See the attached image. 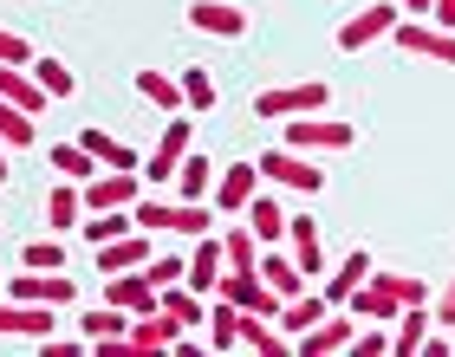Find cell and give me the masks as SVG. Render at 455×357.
<instances>
[{"label": "cell", "instance_id": "cell-1", "mask_svg": "<svg viewBox=\"0 0 455 357\" xmlns=\"http://www.w3.org/2000/svg\"><path fill=\"white\" fill-rule=\"evenodd\" d=\"M260 176L293 188V195H325V163H306V150H293V143H286V150H267Z\"/></svg>", "mask_w": 455, "mask_h": 357}, {"label": "cell", "instance_id": "cell-2", "mask_svg": "<svg viewBox=\"0 0 455 357\" xmlns=\"http://www.w3.org/2000/svg\"><path fill=\"white\" fill-rule=\"evenodd\" d=\"M332 104V85L325 78H299V85H267L254 98V111L260 117H306V111H325Z\"/></svg>", "mask_w": 455, "mask_h": 357}, {"label": "cell", "instance_id": "cell-3", "mask_svg": "<svg viewBox=\"0 0 455 357\" xmlns=\"http://www.w3.org/2000/svg\"><path fill=\"white\" fill-rule=\"evenodd\" d=\"M286 143L293 150H351L358 143V131H351L345 117H325V111H306V117H286Z\"/></svg>", "mask_w": 455, "mask_h": 357}, {"label": "cell", "instance_id": "cell-4", "mask_svg": "<svg viewBox=\"0 0 455 357\" xmlns=\"http://www.w3.org/2000/svg\"><path fill=\"white\" fill-rule=\"evenodd\" d=\"M390 39H397L410 59H443V66H455V33L436 27V20H417V13H410V20H397V33H390Z\"/></svg>", "mask_w": 455, "mask_h": 357}, {"label": "cell", "instance_id": "cell-5", "mask_svg": "<svg viewBox=\"0 0 455 357\" xmlns=\"http://www.w3.org/2000/svg\"><path fill=\"white\" fill-rule=\"evenodd\" d=\"M59 331V305H33V299H0V338H52Z\"/></svg>", "mask_w": 455, "mask_h": 357}, {"label": "cell", "instance_id": "cell-6", "mask_svg": "<svg viewBox=\"0 0 455 357\" xmlns=\"http://www.w3.org/2000/svg\"><path fill=\"white\" fill-rule=\"evenodd\" d=\"M397 7H384V0H371V7L364 13H351L345 20V27H339V46L345 52H364V46H378V39H390V33H397Z\"/></svg>", "mask_w": 455, "mask_h": 357}, {"label": "cell", "instance_id": "cell-7", "mask_svg": "<svg viewBox=\"0 0 455 357\" xmlns=\"http://www.w3.org/2000/svg\"><path fill=\"white\" fill-rule=\"evenodd\" d=\"M215 292H221L228 305H241V312H267V319H280V305H286L280 292L260 280V273H221V286H215Z\"/></svg>", "mask_w": 455, "mask_h": 357}, {"label": "cell", "instance_id": "cell-8", "mask_svg": "<svg viewBox=\"0 0 455 357\" xmlns=\"http://www.w3.org/2000/svg\"><path fill=\"white\" fill-rule=\"evenodd\" d=\"M345 312H358L364 325H390L403 312V299H397V286H390V273H371V280L345 299Z\"/></svg>", "mask_w": 455, "mask_h": 357}, {"label": "cell", "instance_id": "cell-9", "mask_svg": "<svg viewBox=\"0 0 455 357\" xmlns=\"http://www.w3.org/2000/svg\"><path fill=\"white\" fill-rule=\"evenodd\" d=\"M182 156H189V117L176 111V117H170V131H163V143H156L150 156H143V176H150L156 188H163V182H176Z\"/></svg>", "mask_w": 455, "mask_h": 357}, {"label": "cell", "instance_id": "cell-10", "mask_svg": "<svg viewBox=\"0 0 455 357\" xmlns=\"http://www.w3.org/2000/svg\"><path fill=\"white\" fill-rule=\"evenodd\" d=\"M254 195H260V163H228L215 182V215H247Z\"/></svg>", "mask_w": 455, "mask_h": 357}, {"label": "cell", "instance_id": "cell-11", "mask_svg": "<svg viewBox=\"0 0 455 357\" xmlns=\"http://www.w3.org/2000/svg\"><path fill=\"white\" fill-rule=\"evenodd\" d=\"M124 338H131L143 357H156V351H176V345H182V319H170L163 305H156V312H137Z\"/></svg>", "mask_w": 455, "mask_h": 357}, {"label": "cell", "instance_id": "cell-12", "mask_svg": "<svg viewBox=\"0 0 455 357\" xmlns=\"http://www.w3.org/2000/svg\"><path fill=\"white\" fill-rule=\"evenodd\" d=\"M150 254H156V234H143V227H131V234H117V241H105L98 247V273H131V266H150Z\"/></svg>", "mask_w": 455, "mask_h": 357}, {"label": "cell", "instance_id": "cell-13", "mask_svg": "<svg viewBox=\"0 0 455 357\" xmlns=\"http://www.w3.org/2000/svg\"><path fill=\"white\" fill-rule=\"evenodd\" d=\"M137 195H143L137 170H98L85 182V208H137Z\"/></svg>", "mask_w": 455, "mask_h": 357}, {"label": "cell", "instance_id": "cell-14", "mask_svg": "<svg viewBox=\"0 0 455 357\" xmlns=\"http://www.w3.org/2000/svg\"><path fill=\"white\" fill-rule=\"evenodd\" d=\"M105 286H111V305H124L131 319H137V312H156V305H163V286H156L143 266H131V273H111Z\"/></svg>", "mask_w": 455, "mask_h": 357}, {"label": "cell", "instance_id": "cell-15", "mask_svg": "<svg viewBox=\"0 0 455 357\" xmlns=\"http://www.w3.org/2000/svg\"><path fill=\"white\" fill-rule=\"evenodd\" d=\"M351 338H358V312H351V319L325 312L313 331H299V357H339V351H351Z\"/></svg>", "mask_w": 455, "mask_h": 357}, {"label": "cell", "instance_id": "cell-16", "mask_svg": "<svg viewBox=\"0 0 455 357\" xmlns=\"http://www.w3.org/2000/svg\"><path fill=\"white\" fill-rule=\"evenodd\" d=\"M221 273H228V247H221V227H215V234H202V241L189 247V280H182V286L215 292V286H221Z\"/></svg>", "mask_w": 455, "mask_h": 357}, {"label": "cell", "instance_id": "cell-17", "mask_svg": "<svg viewBox=\"0 0 455 357\" xmlns=\"http://www.w3.org/2000/svg\"><path fill=\"white\" fill-rule=\"evenodd\" d=\"M286 241H293L299 273L319 286V280H325V241H319V221H313V215H293V221H286Z\"/></svg>", "mask_w": 455, "mask_h": 357}, {"label": "cell", "instance_id": "cell-18", "mask_svg": "<svg viewBox=\"0 0 455 357\" xmlns=\"http://www.w3.org/2000/svg\"><path fill=\"white\" fill-rule=\"evenodd\" d=\"M189 27L196 33H215V39H241L247 33V7H235V0H196Z\"/></svg>", "mask_w": 455, "mask_h": 357}, {"label": "cell", "instance_id": "cell-19", "mask_svg": "<svg viewBox=\"0 0 455 357\" xmlns=\"http://www.w3.org/2000/svg\"><path fill=\"white\" fill-rule=\"evenodd\" d=\"M13 299H33V305H72V273L27 266V273L13 280Z\"/></svg>", "mask_w": 455, "mask_h": 357}, {"label": "cell", "instance_id": "cell-20", "mask_svg": "<svg viewBox=\"0 0 455 357\" xmlns=\"http://www.w3.org/2000/svg\"><path fill=\"white\" fill-rule=\"evenodd\" d=\"M254 273L280 292V299H299V292L313 286V280L299 273V260H293V254H280V247H260V266H254Z\"/></svg>", "mask_w": 455, "mask_h": 357}, {"label": "cell", "instance_id": "cell-21", "mask_svg": "<svg viewBox=\"0 0 455 357\" xmlns=\"http://www.w3.org/2000/svg\"><path fill=\"white\" fill-rule=\"evenodd\" d=\"M0 98H13L20 104V111H46V104H52V91L46 85H39V78H33V66H0Z\"/></svg>", "mask_w": 455, "mask_h": 357}, {"label": "cell", "instance_id": "cell-22", "mask_svg": "<svg viewBox=\"0 0 455 357\" xmlns=\"http://www.w3.org/2000/svg\"><path fill=\"white\" fill-rule=\"evenodd\" d=\"M429 325H436V312H429V305H403V312H397V331H390V351H397V357H417V351L429 345Z\"/></svg>", "mask_w": 455, "mask_h": 357}, {"label": "cell", "instance_id": "cell-23", "mask_svg": "<svg viewBox=\"0 0 455 357\" xmlns=\"http://www.w3.org/2000/svg\"><path fill=\"white\" fill-rule=\"evenodd\" d=\"M371 273H378V266H371V254H364V247H358V254H345L332 273H325V299H332V305H345L351 292H358V286L371 280Z\"/></svg>", "mask_w": 455, "mask_h": 357}, {"label": "cell", "instance_id": "cell-24", "mask_svg": "<svg viewBox=\"0 0 455 357\" xmlns=\"http://www.w3.org/2000/svg\"><path fill=\"white\" fill-rule=\"evenodd\" d=\"M325 312H332L325 286H319V292H299V299H286V305H280V331H293V338H299V331H313Z\"/></svg>", "mask_w": 455, "mask_h": 357}, {"label": "cell", "instance_id": "cell-25", "mask_svg": "<svg viewBox=\"0 0 455 357\" xmlns=\"http://www.w3.org/2000/svg\"><path fill=\"white\" fill-rule=\"evenodd\" d=\"M286 221H293V215H286V208H280L274 195H254V202H247V227L260 234V247L286 241Z\"/></svg>", "mask_w": 455, "mask_h": 357}, {"label": "cell", "instance_id": "cell-26", "mask_svg": "<svg viewBox=\"0 0 455 357\" xmlns=\"http://www.w3.org/2000/svg\"><path fill=\"white\" fill-rule=\"evenodd\" d=\"M137 91L156 104V111H189V98H182V78H170V72H137Z\"/></svg>", "mask_w": 455, "mask_h": 357}, {"label": "cell", "instance_id": "cell-27", "mask_svg": "<svg viewBox=\"0 0 455 357\" xmlns=\"http://www.w3.org/2000/svg\"><path fill=\"white\" fill-rule=\"evenodd\" d=\"M78 143H85V150L98 156V163H105V170H137V150H131V143H124V137H111V131H85V137H78Z\"/></svg>", "mask_w": 455, "mask_h": 357}, {"label": "cell", "instance_id": "cell-28", "mask_svg": "<svg viewBox=\"0 0 455 357\" xmlns=\"http://www.w3.org/2000/svg\"><path fill=\"white\" fill-rule=\"evenodd\" d=\"M221 247H228V273H254L260 266V234L254 227H221Z\"/></svg>", "mask_w": 455, "mask_h": 357}, {"label": "cell", "instance_id": "cell-29", "mask_svg": "<svg viewBox=\"0 0 455 357\" xmlns=\"http://www.w3.org/2000/svg\"><path fill=\"white\" fill-rule=\"evenodd\" d=\"M131 227H137L131 208H92V215H85V241L105 247V241H117V234H131Z\"/></svg>", "mask_w": 455, "mask_h": 357}, {"label": "cell", "instance_id": "cell-30", "mask_svg": "<svg viewBox=\"0 0 455 357\" xmlns=\"http://www.w3.org/2000/svg\"><path fill=\"white\" fill-rule=\"evenodd\" d=\"M52 170L66 176V182H92L98 170H105V163H98L85 143H59V150H52Z\"/></svg>", "mask_w": 455, "mask_h": 357}, {"label": "cell", "instance_id": "cell-31", "mask_svg": "<svg viewBox=\"0 0 455 357\" xmlns=\"http://www.w3.org/2000/svg\"><path fill=\"white\" fill-rule=\"evenodd\" d=\"M170 234L202 241V234H215V215H209L202 202H170Z\"/></svg>", "mask_w": 455, "mask_h": 357}, {"label": "cell", "instance_id": "cell-32", "mask_svg": "<svg viewBox=\"0 0 455 357\" xmlns=\"http://www.w3.org/2000/svg\"><path fill=\"white\" fill-rule=\"evenodd\" d=\"M78 325H85V345H105V338H124V331H131V312H124V305H98Z\"/></svg>", "mask_w": 455, "mask_h": 357}, {"label": "cell", "instance_id": "cell-33", "mask_svg": "<svg viewBox=\"0 0 455 357\" xmlns=\"http://www.w3.org/2000/svg\"><path fill=\"white\" fill-rule=\"evenodd\" d=\"M176 188H182V202H202L215 188V163L189 150V156H182V170H176Z\"/></svg>", "mask_w": 455, "mask_h": 357}, {"label": "cell", "instance_id": "cell-34", "mask_svg": "<svg viewBox=\"0 0 455 357\" xmlns=\"http://www.w3.org/2000/svg\"><path fill=\"white\" fill-rule=\"evenodd\" d=\"M46 215H52L59 234H66V227H78V221H85V188L59 182V188H52V202H46Z\"/></svg>", "mask_w": 455, "mask_h": 357}, {"label": "cell", "instance_id": "cell-35", "mask_svg": "<svg viewBox=\"0 0 455 357\" xmlns=\"http://www.w3.org/2000/svg\"><path fill=\"white\" fill-rule=\"evenodd\" d=\"M209 338H215V351H235L241 345V305H228L221 292H215V312H209Z\"/></svg>", "mask_w": 455, "mask_h": 357}, {"label": "cell", "instance_id": "cell-36", "mask_svg": "<svg viewBox=\"0 0 455 357\" xmlns=\"http://www.w3.org/2000/svg\"><path fill=\"white\" fill-rule=\"evenodd\" d=\"M0 137H7V150H27V143L39 137L33 131V111H20L13 98H0Z\"/></svg>", "mask_w": 455, "mask_h": 357}, {"label": "cell", "instance_id": "cell-37", "mask_svg": "<svg viewBox=\"0 0 455 357\" xmlns=\"http://www.w3.org/2000/svg\"><path fill=\"white\" fill-rule=\"evenodd\" d=\"M20 266H46V273H66V241H33V247H20Z\"/></svg>", "mask_w": 455, "mask_h": 357}, {"label": "cell", "instance_id": "cell-38", "mask_svg": "<svg viewBox=\"0 0 455 357\" xmlns=\"http://www.w3.org/2000/svg\"><path fill=\"white\" fill-rule=\"evenodd\" d=\"M182 98H189V111H215V78L209 72H182Z\"/></svg>", "mask_w": 455, "mask_h": 357}, {"label": "cell", "instance_id": "cell-39", "mask_svg": "<svg viewBox=\"0 0 455 357\" xmlns=\"http://www.w3.org/2000/svg\"><path fill=\"white\" fill-rule=\"evenodd\" d=\"M131 215H137V227H143V234H170V202H163V195H156V202H143V195H137V208H131Z\"/></svg>", "mask_w": 455, "mask_h": 357}, {"label": "cell", "instance_id": "cell-40", "mask_svg": "<svg viewBox=\"0 0 455 357\" xmlns=\"http://www.w3.org/2000/svg\"><path fill=\"white\" fill-rule=\"evenodd\" d=\"M33 78H39L52 98H72V72L59 66V59H33Z\"/></svg>", "mask_w": 455, "mask_h": 357}, {"label": "cell", "instance_id": "cell-41", "mask_svg": "<svg viewBox=\"0 0 455 357\" xmlns=\"http://www.w3.org/2000/svg\"><path fill=\"white\" fill-rule=\"evenodd\" d=\"M143 273H150L156 286H176V280H189V260H182V254H150Z\"/></svg>", "mask_w": 455, "mask_h": 357}, {"label": "cell", "instance_id": "cell-42", "mask_svg": "<svg viewBox=\"0 0 455 357\" xmlns=\"http://www.w3.org/2000/svg\"><path fill=\"white\" fill-rule=\"evenodd\" d=\"M0 66H33V46L20 33H7V27H0Z\"/></svg>", "mask_w": 455, "mask_h": 357}, {"label": "cell", "instance_id": "cell-43", "mask_svg": "<svg viewBox=\"0 0 455 357\" xmlns=\"http://www.w3.org/2000/svg\"><path fill=\"white\" fill-rule=\"evenodd\" d=\"M390 286H397V299H403V305H429V286L417 280V273H390Z\"/></svg>", "mask_w": 455, "mask_h": 357}, {"label": "cell", "instance_id": "cell-44", "mask_svg": "<svg viewBox=\"0 0 455 357\" xmlns=\"http://www.w3.org/2000/svg\"><path fill=\"white\" fill-rule=\"evenodd\" d=\"M351 351H358V357H384V351H390V338H384L378 325H371V331H358V338H351Z\"/></svg>", "mask_w": 455, "mask_h": 357}, {"label": "cell", "instance_id": "cell-45", "mask_svg": "<svg viewBox=\"0 0 455 357\" xmlns=\"http://www.w3.org/2000/svg\"><path fill=\"white\" fill-rule=\"evenodd\" d=\"M429 312H436V325H455V280L436 292V299H429Z\"/></svg>", "mask_w": 455, "mask_h": 357}, {"label": "cell", "instance_id": "cell-46", "mask_svg": "<svg viewBox=\"0 0 455 357\" xmlns=\"http://www.w3.org/2000/svg\"><path fill=\"white\" fill-rule=\"evenodd\" d=\"M429 20H436V27H449V33H455V0H436V7H429Z\"/></svg>", "mask_w": 455, "mask_h": 357}, {"label": "cell", "instance_id": "cell-47", "mask_svg": "<svg viewBox=\"0 0 455 357\" xmlns=\"http://www.w3.org/2000/svg\"><path fill=\"white\" fill-rule=\"evenodd\" d=\"M403 7L417 13V20H429V7H436V0H403Z\"/></svg>", "mask_w": 455, "mask_h": 357}, {"label": "cell", "instance_id": "cell-48", "mask_svg": "<svg viewBox=\"0 0 455 357\" xmlns=\"http://www.w3.org/2000/svg\"><path fill=\"white\" fill-rule=\"evenodd\" d=\"M7 170H13V163H7V137H0V188H7Z\"/></svg>", "mask_w": 455, "mask_h": 357}, {"label": "cell", "instance_id": "cell-49", "mask_svg": "<svg viewBox=\"0 0 455 357\" xmlns=\"http://www.w3.org/2000/svg\"><path fill=\"white\" fill-rule=\"evenodd\" d=\"M0 280H7V266H0Z\"/></svg>", "mask_w": 455, "mask_h": 357}]
</instances>
